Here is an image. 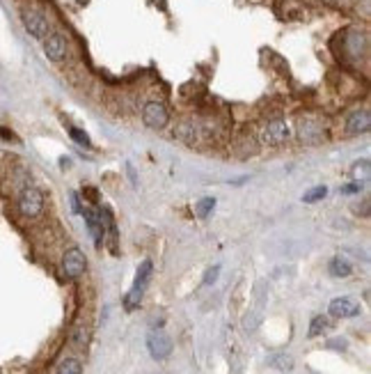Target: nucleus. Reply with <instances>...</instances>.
I'll return each mask as SVG.
<instances>
[{
	"label": "nucleus",
	"instance_id": "23",
	"mask_svg": "<svg viewBox=\"0 0 371 374\" xmlns=\"http://www.w3.org/2000/svg\"><path fill=\"white\" fill-rule=\"evenodd\" d=\"M271 365H275L282 372H286V370H291V367H293V360L289 356H275V358H271Z\"/></svg>",
	"mask_w": 371,
	"mask_h": 374
},
{
	"label": "nucleus",
	"instance_id": "9",
	"mask_svg": "<svg viewBox=\"0 0 371 374\" xmlns=\"http://www.w3.org/2000/svg\"><path fill=\"white\" fill-rule=\"evenodd\" d=\"M371 129V115L367 108H360V111H353L344 122V131L346 135H364Z\"/></svg>",
	"mask_w": 371,
	"mask_h": 374
},
{
	"label": "nucleus",
	"instance_id": "12",
	"mask_svg": "<svg viewBox=\"0 0 371 374\" xmlns=\"http://www.w3.org/2000/svg\"><path fill=\"white\" fill-rule=\"evenodd\" d=\"M344 51H346L353 60L362 58L364 53H367V35L355 28L348 30L346 35H344Z\"/></svg>",
	"mask_w": 371,
	"mask_h": 374
},
{
	"label": "nucleus",
	"instance_id": "11",
	"mask_svg": "<svg viewBox=\"0 0 371 374\" xmlns=\"http://www.w3.org/2000/svg\"><path fill=\"white\" fill-rule=\"evenodd\" d=\"M328 312L337 319H348V317H357L360 315V303L350 296H339V298H333L330 301V308Z\"/></svg>",
	"mask_w": 371,
	"mask_h": 374
},
{
	"label": "nucleus",
	"instance_id": "20",
	"mask_svg": "<svg viewBox=\"0 0 371 374\" xmlns=\"http://www.w3.org/2000/svg\"><path fill=\"white\" fill-rule=\"evenodd\" d=\"M213 207H216V198H204V200H199L197 202V207H195V212L199 219H206L211 212H213Z\"/></svg>",
	"mask_w": 371,
	"mask_h": 374
},
{
	"label": "nucleus",
	"instance_id": "15",
	"mask_svg": "<svg viewBox=\"0 0 371 374\" xmlns=\"http://www.w3.org/2000/svg\"><path fill=\"white\" fill-rule=\"evenodd\" d=\"M328 271H330V276H335V278H346V276H350L353 267H350V262L346 260V257L337 255V257H333V260H330Z\"/></svg>",
	"mask_w": 371,
	"mask_h": 374
},
{
	"label": "nucleus",
	"instance_id": "10",
	"mask_svg": "<svg viewBox=\"0 0 371 374\" xmlns=\"http://www.w3.org/2000/svg\"><path fill=\"white\" fill-rule=\"evenodd\" d=\"M147 349L151 353V358L163 360L172 353V340L163 331H151L147 336Z\"/></svg>",
	"mask_w": 371,
	"mask_h": 374
},
{
	"label": "nucleus",
	"instance_id": "17",
	"mask_svg": "<svg viewBox=\"0 0 371 374\" xmlns=\"http://www.w3.org/2000/svg\"><path fill=\"white\" fill-rule=\"evenodd\" d=\"M58 374H82V363L78 358H65L58 365Z\"/></svg>",
	"mask_w": 371,
	"mask_h": 374
},
{
	"label": "nucleus",
	"instance_id": "25",
	"mask_svg": "<svg viewBox=\"0 0 371 374\" xmlns=\"http://www.w3.org/2000/svg\"><path fill=\"white\" fill-rule=\"evenodd\" d=\"M344 193H360V184H355V186H344Z\"/></svg>",
	"mask_w": 371,
	"mask_h": 374
},
{
	"label": "nucleus",
	"instance_id": "8",
	"mask_svg": "<svg viewBox=\"0 0 371 374\" xmlns=\"http://www.w3.org/2000/svg\"><path fill=\"white\" fill-rule=\"evenodd\" d=\"M62 271H65L67 278H71V280H76V278H80L82 274L87 271V260L85 255H82L80 248H69L65 257H62Z\"/></svg>",
	"mask_w": 371,
	"mask_h": 374
},
{
	"label": "nucleus",
	"instance_id": "2",
	"mask_svg": "<svg viewBox=\"0 0 371 374\" xmlns=\"http://www.w3.org/2000/svg\"><path fill=\"white\" fill-rule=\"evenodd\" d=\"M295 138L305 145H319V142L326 140V129H323V122L319 118H312V115H305L295 122Z\"/></svg>",
	"mask_w": 371,
	"mask_h": 374
},
{
	"label": "nucleus",
	"instance_id": "22",
	"mask_svg": "<svg viewBox=\"0 0 371 374\" xmlns=\"http://www.w3.org/2000/svg\"><path fill=\"white\" fill-rule=\"evenodd\" d=\"M69 135L78 142V145H82V147H89L92 142H89V135L85 133V131H80V129H69Z\"/></svg>",
	"mask_w": 371,
	"mask_h": 374
},
{
	"label": "nucleus",
	"instance_id": "14",
	"mask_svg": "<svg viewBox=\"0 0 371 374\" xmlns=\"http://www.w3.org/2000/svg\"><path fill=\"white\" fill-rule=\"evenodd\" d=\"M175 138L192 145V142L199 140V129H197V124L192 120H183V122H179L177 129H175Z\"/></svg>",
	"mask_w": 371,
	"mask_h": 374
},
{
	"label": "nucleus",
	"instance_id": "16",
	"mask_svg": "<svg viewBox=\"0 0 371 374\" xmlns=\"http://www.w3.org/2000/svg\"><path fill=\"white\" fill-rule=\"evenodd\" d=\"M350 177L353 179H369L371 177V163H369V159H360V161H355L353 166H350Z\"/></svg>",
	"mask_w": 371,
	"mask_h": 374
},
{
	"label": "nucleus",
	"instance_id": "1",
	"mask_svg": "<svg viewBox=\"0 0 371 374\" xmlns=\"http://www.w3.org/2000/svg\"><path fill=\"white\" fill-rule=\"evenodd\" d=\"M21 23H23L27 35L34 39H44L48 32H51V21H48V16L37 8L21 10Z\"/></svg>",
	"mask_w": 371,
	"mask_h": 374
},
{
	"label": "nucleus",
	"instance_id": "19",
	"mask_svg": "<svg viewBox=\"0 0 371 374\" xmlns=\"http://www.w3.org/2000/svg\"><path fill=\"white\" fill-rule=\"evenodd\" d=\"M328 331V319L319 315V317H314L312 319V324H309V338H319L323 336V333Z\"/></svg>",
	"mask_w": 371,
	"mask_h": 374
},
{
	"label": "nucleus",
	"instance_id": "21",
	"mask_svg": "<svg viewBox=\"0 0 371 374\" xmlns=\"http://www.w3.org/2000/svg\"><path fill=\"white\" fill-rule=\"evenodd\" d=\"M87 338H89V333H87V326H78V329L74 331V344L76 346H85L87 344Z\"/></svg>",
	"mask_w": 371,
	"mask_h": 374
},
{
	"label": "nucleus",
	"instance_id": "6",
	"mask_svg": "<svg viewBox=\"0 0 371 374\" xmlns=\"http://www.w3.org/2000/svg\"><path fill=\"white\" fill-rule=\"evenodd\" d=\"M41 49H44V56L51 60V63L60 65L65 63L69 56V39L62 35V32H48V35L41 39Z\"/></svg>",
	"mask_w": 371,
	"mask_h": 374
},
{
	"label": "nucleus",
	"instance_id": "5",
	"mask_svg": "<svg viewBox=\"0 0 371 374\" xmlns=\"http://www.w3.org/2000/svg\"><path fill=\"white\" fill-rule=\"evenodd\" d=\"M151 271H154V264H151L149 260H144L140 264V269H137V276H135L133 287H131L126 298H124V305H126V310H135L137 305H140L142 294H144V287H147V283H149V278H151Z\"/></svg>",
	"mask_w": 371,
	"mask_h": 374
},
{
	"label": "nucleus",
	"instance_id": "24",
	"mask_svg": "<svg viewBox=\"0 0 371 374\" xmlns=\"http://www.w3.org/2000/svg\"><path fill=\"white\" fill-rule=\"evenodd\" d=\"M218 274H220V267H213V269L206 271V276H204V285H211V283H216Z\"/></svg>",
	"mask_w": 371,
	"mask_h": 374
},
{
	"label": "nucleus",
	"instance_id": "7",
	"mask_svg": "<svg viewBox=\"0 0 371 374\" xmlns=\"http://www.w3.org/2000/svg\"><path fill=\"white\" fill-rule=\"evenodd\" d=\"M291 140V129L284 120H271L268 124L264 126V131H261V142L268 147H282L286 145V142Z\"/></svg>",
	"mask_w": 371,
	"mask_h": 374
},
{
	"label": "nucleus",
	"instance_id": "18",
	"mask_svg": "<svg viewBox=\"0 0 371 374\" xmlns=\"http://www.w3.org/2000/svg\"><path fill=\"white\" fill-rule=\"evenodd\" d=\"M328 195V188L326 186H314L309 188V191L302 195V202H307V205H314V202H321L323 198Z\"/></svg>",
	"mask_w": 371,
	"mask_h": 374
},
{
	"label": "nucleus",
	"instance_id": "3",
	"mask_svg": "<svg viewBox=\"0 0 371 374\" xmlns=\"http://www.w3.org/2000/svg\"><path fill=\"white\" fill-rule=\"evenodd\" d=\"M46 198L41 193V188L37 186H25L23 191L19 193V212L25 216V219H39L41 212H44Z\"/></svg>",
	"mask_w": 371,
	"mask_h": 374
},
{
	"label": "nucleus",
	"instance_id": "13",
	"mask_svg": "<svg viewBox=\"0 0 371 374\" xmlns=\"http://www.w3.org/2000/svg\"><path fill=\"white\" fill-rule=\"evenodd\" d=\"M82 216H85V223H87L89 232H92V236H94V243H101V241H103V236H106V221H108V214L94 212V209H85V212H82Z\"/></svg>",
	"mask_w": 371,
	"mask_h": 374
},
{
	"label": "nucleus",
	"instance_id": "4",
	"mask_svg": "<svg viewBox=\"0 0 371 374\" xmlns=\"http://www.w3.org/2000/svg\"><path fill=\"white\" fill-rule=\"evenodd\" d=\"M142 124L147 129H154V131H161L170 124V111L163 101L151 99L142 106Z\"/></svg>",
	"mask_w": 371,
	"mask_h": 374
},
{
	"label": "nucleus",
	"instance_id": "26",
	"mask_svg": "<svg viewBox=\"0 0 371 374\" xmlns=\"http://www.w3.org/2000/svg\"><path fill=\"white\" fill-rule=\"evenodd\" d=\"M337 3H339V0H337Z\"/></svg>",
	"mask_w": 371,
	"mask_h": 374
}]
</instances>
